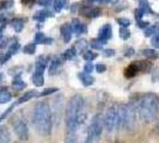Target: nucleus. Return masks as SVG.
I'll use <instances>...</instances> for the list:
<instances>
[{
    "label": "nucleus",
    "mask_w": 159,
    "mask_h": 143,
    "mask_svg": "<svg viewBox=\"0 0 159 143\" xmlns=\"http://www.w3.org/2000/svg\"><path fill=\"white\" fill-rule=\"evenodd\" d=\"M32 124L40 135H50L53 129V116L52 109L47 102H40L36 104L32 112Z\"/></svg>",
    "instance_id": "nucleus-1"
},
{
    "label": "nucleus",
    "mask_w": 159,
    "mask_h": 143,
    "mask_svg": "<svg viewBox=\"0 0 159 143\" xmlns=\"http://www.w3.org/2000/svg\"><path fill=\"white\" fill-rule=\"evenodd\" d=\"M84 105H85V100L83 95L75 94L70 99V102L66 106V112H65L66 129H67L66 134H77L78 129L80 128L77 123V117L83 112Z\"/></svg>",
    "instance_id": "nucleus-2"
},
{
    "label": "nucleus",
    "mask_w": 159,
    "mask_h": 143,
    "mask_svg": "<svg viewBox=\"0 0 159 143\" xmlns=\"http://www.w3.org/2000/svg\"><path fill=\"white\" fill-rule=\"evenodd\" d=\"M138 113L145 123H150L157 118L159 113V99L153 93L143 94L138 102Z\"/></svg>",
    "instance_id": "nucleus-3"
},
{
    "label": "nucleus",
    "mask_w": 159,
    "mask_h": 143,
    "mask_svg": "<svg viewBox=\"0 0 159 143\" xmlns=\"http://www.w3.org/2000/svg\"><path fill=\"white\" fill-rule=\"evenodd\" d=\"M135 103L132 100L129 104H123L119 109V119L117 125L128 131L133 130L135 127V115H136Z\"/></svg>",
    "instance_id": "nucleus-4"
},
{
    "label": "nucleus",
    "mask_w": 159,
    "mask_h": 143,
    "mask_svg": "<svg viewBox=\"0 0 159 143\" xmlns=\"http://www.w3.org/2000/svg\"><path fill=\"white\" fill-rule=\"evenodd\" d=\"M103 117L101 113L95 115L91 122L90 125L88 128V135H86V143H96L99 137L102 135L103 131Z\"/></svg>",
    "instance_id": "nucleus-5"
},
{
    "label": "nucleus",
    "mask_w": 159,
    "mask_h": 143,
    "mask_svg": "<svg viewBox=\"0 0 159 143\" xmlns=\"http://www.w3.org/2000/svg\"><path fill=\"white\" fill-rule=\"evenodd\" d=\"M117 119H119V110H117V107L115 105H112L107 110L105 116L103 118L104 127H105L108 132L114 131V129L117 125Z\"/></svg>",
    "instance_id": "nucleus-6"
},
{
    "label": "nucleus",
    "mask_w": 159,
    "mask_h": 143,
    "mask_svg": "<svg viewBox=\"0 0 159 143\" xmlns=\"http://www.w3.org/2000/svg\"><path fill=\"white\" fill-rule=\"evenodd\" d=\"M13 129H15V132L18 136V138H20L22 141H28L29 140V129H28V125L24 120L17 119L13 123Z\"/></svg>",
    "instance_id": "nucleus-7"
},
{
    "label": "nucleus",
    "mask_w": 159,
    "mask_h": 143,
    "mask_svg": "<svg viewBox=\"0 0 159 143\" xmlns=\"http://www.w3.org/2000/svg\"><path fill=\"white\" fill-rule=\"evenodd\" d=\"M71 25H72L73 33H74L75 36H80V35H83V33H86V31H88L86 25L80 23L78 19H73V22H72Z\"/></svg>",
    "instance_id": "nucleus-8"
},
{
    "label": "nucleus",
    "mask_w": 159,
    "mask_h": 143,
    "mask_svg": "<svg viewBox=\"0 0 159 143\" xmlns=\"http://www.w3.org/2000/svg\"><path fill=\"white\" fill-rule=\"evenodd\" d=\"M60 32H61V37L64 40L65 43H70V41L72 38V33H73V30H72V25L68 23H65L61 29H60Z\"/></svg>",
    "instance_id": "nucleus-9"
},
{
    "label": "nucleus",
    "mask_w": 159,
    "mask_h": 143,
    "mask_svg": "<svg viewBox=\"0 0 159 143\" xmlns=\"http://www.w3.org/2000/svg\"><path fill=\"white\" fill-rule=\"evenodd\" d=\"M112 36V28L110 24H105L103 25L102 28H101V30H99V40L104 41V42H107L108 40H110Z\"/></svg>",
    "instance_id": "nucleus-10"
},
{
    "label": "nucleus",
    "mask_w": 159,
    "mask_h": 143,
    "mask_svg": "<svg viewBox=\"0 0 159 143\" xmlns=\"http://www.w3.org/2000/svg\"><path fill=\"white\" fill-rule=\"evenodd\" d=\"M62 62H64V60H62V58H60V57H55V58L50 62V66H49V74H50V75L57 74L59 71H60V67H61Z\"/></svg>",
    "instance_id": "nucleus-11"
},
{
    "label": "nucleus",
    "mask_w": 159,
    "mask_h": 143,
    "mask_svg": "<svg viewBox=\"0 0 159 143\" xmlns=\"http://www.w3.org/2000/svg\"><path fill=\"white\" fill-rule=\"evenodd\" d=\"M78 78H79L80 82H81L84 86H86V87L93 85V82H95V78H93L91 74H88V73H85V72L79 73V74H78Z\"/></svg>",
    "instance_id": "nucleus-12"
},
{
    "label": "nucleus",
    "mask_w": 159,
    "mask_h": 143,
    "mask_svg": "<svg viewBox=\"0 0 159 143\" xmlns=\"http://www.w3.org/2000/svg\"><path fill=\"white\" fill-rule=\"evenodd\" d=\"M47 61H48V57H46V56H43V55L39 56V58H37V61H36V69H35V73L43 74L46 67H47Z\"/></svg>",
    "instance_id": "nucleus-13"
},
{
    "label": "nucleus",
    "mask_w": 159,
    "mask_h": 143,
    "mask_svg": "<svg viewBox=\"0 0 159 143\" xmlns=\"http://www.w3.org/2000/svg\"><path fill=\"white\" fill-rule=\"evenodd\" d=\"M138 73H139V68H138V64L134 62V63H130L127 68H126V71H125V76H126L127 79H130V78H134Z\"/></svg>",
    "instance_id": "nucleus-14"
},
{
    "label": "nucleus",
    "mask_w": 159,
    "mask_h": 143,
    "mask_svg": "<svg viewBox=\"0 0 159 143\" xmlns=\"http://www.w3.org/2000/svg\"><path fill=\"white\" fill-rule=\"evenodd\" d=\"M11 142V134L6 127H0V143Z\"/></svg>",
    "instance_id": "nucleus-15"
},
{
    "label": "nucleus",
    "mask_w": 159,
    "mask_h": 143,
    "mask_svg": "<svg viewBox=\"0 0 159 143\" xmlns=\"http://www.w3.org/2000/svg\"><path fill=\"white\" fill-rule=\"evenodd\" d=\"M37 93L35 92V91H29V92H26L25 94H23L18 100H17L16 105H19V104H23V103H26V102H29V100H31L32 98H35V97H37Z\"/></svg>",
    "instance_id": "nucleus-16"
},
{
    "label": "nucleus",
    "mask_w": 159,
    "mask_h": 143,
    "mask_svg": "<svg viewBox=\"0 0 159 143\" xmlns=\"http://www.w3.org/2000/svg\"><path fill=\"white\" fill-rule=\"evenodd\" d=\"M11 25H12L13 30L16 32H20L24 28V19H22V18H16V19H13L11 22Z\"/></svg>",
    "instance_id": "nucleus-17"
},
{
    "label": "nucleus",
    "mask_w": 159,
    "mask_h": 143,
    "mask_svg": "<svg viewBox=\"0 0 159 143\" xmlns=\"http://www.w3.org/2000/svg\"><path fill=\"white\" fill-rule=\"evenodd\" d=\"M138 64V68H139V72H150L152 68V63L150 61H136L135 62Z\"/></svg>",
    "instance_id": "nucleus-18"
},
{
    "label": "nucleus",
    "mask_w": 159,
    "mask_h": 143,
    "mask_svg": "<svg viewBox=\"0 0 159 143\" xmlns=\"http://www.w3.org/2000/svg\"><path fill=\"white\" fill-rule=\"evenodd\" d=\"M26 86V84L23 81V79L20 78V75L19 76H15V79L12 81V87L18 89V91H20V89H24Z\"/></svg>",
    "instance_id": "nucleus-19"
},
{
    "label": "nucleus",
    "mask_w": 159,
    "mask_h": 143,
    "mask_svg": "<svg viewBox=\"0 0 159 143\" xmlns=\"http://www.w3.org/2000/svg\"><path fill=\"white\" fill-rule=\"evenodd\" d=\"M32 84H34L36 87H41V86H43V84H44L43 74L34 73V75H32Z\"/></svg>",
    "instance_id": "nucleus-20"
},
{
    "label": "nucleus",
    "mask_w": 159,
    "mask_h": 143,
    "mask_svg": "<svg viewBox=\"0 0 159 143\" xmlns=\"http://www.w3.org/2000/svg\"><path fill=\"white\" fill-rule=\"evenodd\" d=\"M139 8L143 13H153L151 6L148 4V0H139Z\"/></svg>",
    "instance_id": "nucleus-21"
},
{
    "label": "nucleus",
    "mask_w": 159,
    "mask_h": 143,
    "mask_svg": "<svg viewBox=\"0 0 159 143\" xmlns=\"http://www.w3.org/2000/svg\"><path fill=\"white\" fill-rule=\"evenodd\" d=\"M75 51H77L75 48H70V49H67L64 54H62V60H73V58L75 57V55H77Z\"/></svg>",
    "instance_id": "nucleus-22"
},
{
    "label": "nucleus",
    "mask_w": 159,
    "mask_h": 143,
    "mask_svg": "<svg viewBox=\"0 0 159 143\" xmlns=\"http://www.w3.org/2000/svg\"><path fill=\"white\" fill-rule=\"evenodd\" d=\"M104 44H107V42L99 40V38H95V40L91 41V43H90L91 48H92V49H96V50H101V49L103 48Z\"/></svg>",
    "instance_id": "nucleus-23"
},
{
    "label": "nucleus",
    "mask_w": 159,
    "mask_h": 143,
    "mask_svg": "<svg viewBox=\"0 0 159 143\" xmlns=\"http://www.w3.org/2000/svg\"><path fill=\"white\" fill-rule=\"evenodd\" d=\"M12 99V95L8 91H1L0 92V104L8 103Z\"/></svg>",
    "instance_id": "nucleus-24"
},
{
    "label": "nucleus",
    "mask_w": 159,
    "mask_h": 143,
    "mask_svg": "<svg viewBox=\"0 0 159 143\" xmlns=\"http://www.w3.org/2000/svg\"><path fill=\"white\" fill-rule=\"evenodd\" d=\"M143 55L148 57L150 60H153V58L158 57V53L154 49H145V50H143Z\"/></svg>",
    "instance_id": "nucleus-25"
},
{
    "label": "nucleus",
    "mask_w": 159,
    "mask_h": 143,
    "mask_svg": "<svg viewBox=\"0 0 159 143\" xmlns=\"http://www.w3.org/2000/svg\"><path fill=\"white\" fill-rule=\"evenodd\" d=\"M23 51L25 54H28V55H34V54L36 53V44H35V43H29V44H26V46L24 47Z\"/></svg>",
    "instance_id": "nucleus-26"
},
{
    "label": "nucleus",
    "mask_w": 159,
    "mask_h": 143,
    "mask_svg": "<svg viewBox=\"0 0 159 143\" xmlns=\"http://www.w3.org/2000/svg\"><path fill=\"white\" fill-rule=\"evenodd\" d=\"M158 31V28L156 25H151V26H147L145 29V37H151L154 33H157Z\"/></svg>",
    "instance_id": "nucleus-27"
},
{
    "label": "nucleus",
    "mask_w": 159,
    "mask_h": 143,
    "mask_svg": "<svg viewBox=\"0 0 159 143\" xmlns=\"http://www.w3.org/2000/svg\"><path fill=\"white\" fill-rule=\"evenodd\" d=\"M67 2V0H55L54 1V11L55 12H60L62 8L65 7V4Z\"/></svg>",
    "instance_id": "nucleus-28"
},
{
    "label": "nucleus",
    "mask_w": 159,
    "mask_h": 143,
    "mask_svg": "<svg viewBox=\"0 0 159 143\" xmlns=\"http://www.w3.org/2000/svg\"><path fill=\"white\" fill-rule=\"evenodd\" d=\"M86 47H88V43H86V41L83 40V41H78L77 42V44H75V50H78L79 53H85V49H86Z\"/></svg>",
    "instance_id": "nucleus-29"
},
{
    "label": "nucleus",
    "mask_w": 159,
    "mask_h": 143,
    "mask_svg": "<svg viewBox=\"0 0 159 143\" xmlns=\"http://www.w3.org/2000/svg\"><path fill=\"white\" fill-rule=\"evenodd\" d=\"M19 49H20V44H19L18 42H13V43L10 46V48H8V53H10L11 55H15V54L18 53Z\"/></svg>",
    "instance_id": "nucleus-30"
},
{
    "label": "nucleus",
    "mask_w": 159,
    "mask_h": 143,
    "mask_svg": "<svg viewBox=\"0 0 159 143\" xmlns=\"http://www.w3.org/2000/svg\"><path fill=\"white\" fill-rule=\"evenodd\" d=\"M96 57H97V54H96V53H92V51H85V53L83 54V58H84L85 61H88V62H91L92 60H95Z\"/></svg>",
    "instance_id": "nucleus-31"
},
{
    "label": "nucleus",
    "mask_w": 159,
    "mask_h": 143,
    "mask_svg": "<svg viewBox=\"0 0 159 143\" xmlns=\"http://www.w3.org/2000/svg\"><path fill=\"white\" fill-rule=\"evenodd\" d=\"M120 37L122 38V40L127 41L129 37H130V31L126 29V28H121L120 29Z\"/></svg>",
    "instance_id": "nucleus-32"
},
{
    "label": "nucleus",
    "mask_w": 159,
    "mask_h": 143,
    "mask_svg": "<svg viewBox=\"0 0 159 143\" xmlns=\"http://www.w3.org/2000/svg\"><path fill=\"white\" fill-rule=\"evenodd\" d=\"M116 22L121 25V28H126L127 29L128 26L130 25V20L128 19V18H123V17H121V18H117L116 19Z\"/></svg>",
    "instance_id": "nucleus-33"
},
{
    "label": "nucleus",
    "mask_w": 159,
    "mask_h": 143,
    "mask_svg": "<svg viewBox=\"0 0 159 143\" xmlns=\"http://www.w3.org/2000/svg\"><path fill=\"white\" fill-rule=\"evenodd\" d=\"M12 6H13V0H4L0 2V8H2V10H7Z\"/></svg>",
    "instance_id": "nucleus-34"
},
{
    "label": "nucleus",
    "mask_w": 159,
    "mask_h": 143,
    "mask_svg": "<svg viewBox=\"0 0 159 143\" xmlns=\"http://www.w3.org/2000/svg\"><path fill=\"white\" fill-rule=\"evenodd\" d=\"M46 38V36H44V33H42V32H37L36 35H35V44L37 46V44H42V42L43 40Z\"/></svg>",
    "instance_id": "nucleus-35"
},
{
    "label": "nucleus",
    "mask_w": 159,
    "mask_h": 143,
    "mask_svg": "<svg viewBox=\"0 0 159 143\" xmlns=\"http://www.w3.org/2000/svg\"><path fill=\"white\" fill-rule=\"evenodd\" d=\"M56 91H59L57 88H54V87H49V88H44L42 92H41L40 97H44V95H48V94H52V93H55Z\"/></svg>",
    "instance_id": "nucleus-36"
},
{
    "label": "nucleus",
    "mask_w": 159,
    "mask_h": 143,
    "mask_svg": "<svg viewBox=\"0 0 159 143\" xmlns=\"http://www.w3.org/2000/svg\"><path fill=\"white\" fill-rule=\"evenodd\" d=\"M15 106H16V104H13V105H11V106L8 107L7 110H6V111H5V112H4V113H2V115H1V116H0V123H1V122H2L4 119L6 118V117H7V116H8V115H10V113H11V112L13 111V109H15Z\"/></svg>",
    "instance_id": "nucleus-37"
},
{
    "label": "nucleus",
    "mask_w": 159,
    "mask_h": 143,
    "mask_svg": "<svg viewBox=\"0 0 159 143\" xmlns=\"http://www.w3.org/2000/svg\"><path fill=\"white\" fill-rule=\"evenodd\" d=\"M101 13H102L101 8H99V7H93L92 10H91V12H90L89 17H91V18H97V17L101 16Z\"/></svg>",
    "instance_id": "nucleus-38"
},
{
    "label": "nucleus",
    "mask_w": 159,
    "mask_h": 143,
    "mask_svg": "<svg viewBox=\"0 0 159 143\" xmlns=\"http://www.w3.org/2000/svg\"><path fill=\"white\" fill-rule=\"evenodd\" d=\"M93 69H95V66L92 64V62H88V63L84 66V72L88 73V74H90Z\"/></svg>",
    "instance_id": "nucleus-39"
},
{
    "label": "nucleus",
    "mask_w": 159,
    "mask_h": 143,
    "mask_svg": "<svg viewBox=\"0 0 159 143\" xmlns=\"http://www.w3.org/2000/svg\"><path fill=\"white\" fill-rule=\"evenodd\" d=\"M134 15H135L136 20H138V22H140V20L143 19V15H145V13H143L140 8H136L135 11H134Z\"/></svg>",
    "instance_id": "nucleus-40"
},
{
    "label": "nucleus",
    "mask_w": 159,
    "mask_h": 143,
    "mask_svg": "<svg viewBox=\"0 0 159 143\" xmlns=\"http://www.w3.org/2000/svg\"><path fill=\"white\" fill-rule=\"evenodd\" d=\"M114 55H115L114 49H104L103 50V56H105V57H112Z\"/></svg>",
    "instance_id": "nucleus-41"
},
{
    "label": "nucleus",
    "mask_w": 159,
    "mask_h": 143,
    "mask_svg": "<svg viewBox=\"0 0 159 143\" xmlns=\"http://www.w3.org/2000/svg\"><path fill=\"white\" fill-rule=\"evenodd\" d=\"M134 54H135V50H134L133 48H127V49L125 50V56H126V57H132Z\"/></svg>",
    "instance_id": "nucleus-42"
},
{
    "label": "nucleus",
    "mask_w": 159,
    "mask_h": 143,
    "mask_svg": "<svg viewBox=\"0 0 159 143\" xmlns=\"http://www.w3.org/2000/svg\"><path fill=\"white\" fill-rule=\"evenodd\" d=\"M95 68H96V71H97V73H104V72L107 71V66L102 63L97 64Z\"/></svg>",
    "instance_id": "nucleus-43"
},
{
    "label": "nucleus",
    "mask_w": 159,
    "mask_h": 143,
    "mask_svg": "<svg viewBox=\"0 0 159 143\" xmlns=\"http://www.w3.org/2000/svg\"><path fill=\"white\" fill-rule=\"evenodd\" d=\"M152 46L154 48H157V49H159V35H156L152 38Z\"/></svg>",
    "instance_id": "nucleus-44"
},
{
    "label": "nucleus",
    "mask_w": 159,
    "mask_h": 143,
    "mask_svg": "<svg viewBox=\"0 0 159 143\" xmlns=\"http://www.w3.org/2000/svg\"><path fill=\"white\" fill-rule=\"evenodd\" d=\"M37 4H39L40 6L47 7V6H49V5L52 4V0H37Z\"/></svg>",
    "instance_id": "nucleus-45"
},
{
    "label": "nucleus",
    "mask_w": 159,
    "mask_h": 143,
    "mask_svg": "<svg viewBox=\"0 0 159 143\" xmlns=\"http://www.w3.org/2000/svg\"><path fill=\"white\" fill-rule=\"evenodd\" d=\"M11 54H10V53H6V54H4V55L1 56V58H0V62H1V64L2 63H5V62H6V61H8V60H10V57H11Z\"/></svg>",
    "instance_id": "nucleus-46"
},
{
    "label": "nucleus",
    "mask_w": 159,
    "mask_h": 143,
    "mask_svg": "<svg viewBox=\"0 0 159 143\" xmlns=\"http://www.w3.org/2000/svg\"><path fill=\"white\" fill-rule=\"evenodd\" d=\"M150 25L148 22H143V20H140V22H138V26L139 28H141V29H145V28H147Z\"/></svg>",
    "instance_id": "nucleus-47"
},
{
    "label": "nucleus",
    "mask_w": 159,
    "mask_h": 143,
    "mask_svg": "<svg viewBox=\"0 0 159 143\" xmlns=\"http://www.w3.org/2000/svg\"><path fill=\"white\" fill-rule=\"evenodd\" d=\"M53 42H54L53 38H50V37H46V38L43 40V42H42V44H47V46H49V44H52Z\"/></svg>",
    "instance_id": "nucleus-48"
},
{
    "label": "nucleus",
    "mask_w": 159,
    "mask_h": 143,
    "mask_svg": "<svg viewBox=\"0 0 159 143\" xmlns=\"http://www.w3.org/2000/svg\"><path fill=\"white\" fill-rule=\"evenodd\" d=\"M78 6H79V4H77V2L72 5V7H71L72 13H77V10H78Z\"/></svg>",
    "instance_id": "nucleus-49"
},
{
    "label": "nucleus",
    "mask_w": 159,
    "mask_h": 143,
    "mask_svg": "<svg viewBox=\"0 0 159 143\" xmlns=\"http://www.w3.org/2000/svg\"><path fill=\"white\" fill-rule=\"evenodd\" d=\"M22 2L24 5H32L35 2V0H22Z\"/></svg>",
    "instance_id": "nucleus-50"
},
{
    "label": "nucleus",
    "mask_w": 159,
    "mask_h": 143,
    "mask_svg": "<svg viewBox=\"0 0 159 143\" xmlns=\"http://www.w3.org/2000/svg\"><path fill=\"white\" fill-rule=\"evenodd\" d=\"M101 1H103V2H107V4H111V2H114L115 0H101Z\"/></svg>",
    "instance_id": "nucleus-51"
},
{
    "label": "nucleus",
    "mask_w": 159,
    "mask_h": 143,
    "mask_svg": "<svg viewBox=\"0 0 159 143\" xmlns=\"http://www.w3.org/2000/svg\"><path fill=\"white\" fill-rule=\"evenodd\" d=\"M89 1H92V2H96V1H101V0H89Z\"/></svg>",
    "instance_id": "nucleus-52"
},
{
    "label": "nucleus",
    "mask_w": 159,
    "mask_h": 143,
    "mask_svg": "<svg viewBox=\"0 0 159 143\" xmlns=\"http://www.w3.org/2000/svg\"><path fill=\"white\" fill-rule=\"evenodd\" d=\"M1 80H2V75H1V74H0V81H1Z\"/></svg>",
    "instance_id": "nucleus-53"
},
{
    "label": "nucleus",
    "mask_w": 159,
    "mask_h": 143,
    "mask_svg": "<svg viewBox=\"0 0 159 143\" xmlns=\"http://www.w3.org/2000/svg\"><path fill=\"white\" fill-rule=\"evenodd\" d=\"M157 128H158V129H159V123H158V125H157Z\"/></svg>",
    "instance_id": "nucleus-54"
},
{
    "label": "nucleus",
    "mask_w": 159,
    "mask_h": 143,
    "mask_svg": "<svg viewBox=\"0 0 159 143\" xmlns=\"http://www.w3.org/2000/svg\"><path fill=\"white\" fill-rule=\"evenodd\" d=\"M15 143H19V142H15Z\"/></svg>",
    "instance_id": "nucleus-55"
},
{
    "label": "nucleus",
    "mask_w": 159,
    "mask_h": 143,
    "mask_svg": "<svg viewBox=\"0 0 159 143\" xmlns=\"http://www.w3.org/2000/svg\"><path fill=\"white\" fill-rule=\"evenodd\" d=\"M0 66H1V62H0Z\"/></svg>",
    "instance_id": "nucleus-56"
}]
</instances>
